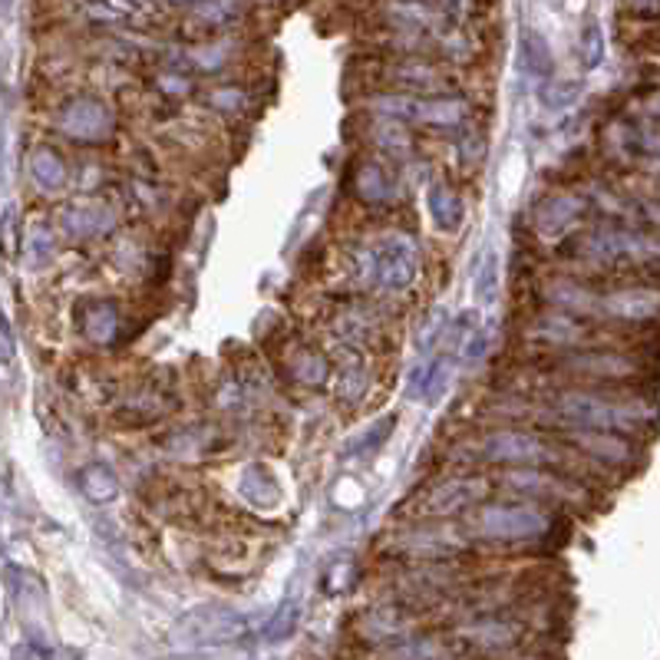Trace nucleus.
<instances>
[{
    "label": "nucleus",
    "instance_id": "obj_1",
    "mask_svg": "<svg viewBox=\"0 0 660 660\" xmlns=\"http://www.w3.org/2000/svg\"><path fill=\"white\" fill-rule=\"evenodd\" d=\"M244 618L231 608L221 605H202L189 615H182L172 628V645L182 651L196 648H212V645H228L244 635Z\"/></svg>",
    "mask_w": 660,
    "mask_h": 660
},
{
    "label": "nucleus",
    "instance_id": "obj_2",
    "mask_svg": "<svg viewBox=\"0 0 660 660\" xmlns=\"http://www.w3.org/2000/svg\"><path fill=\"white\" fill-rule=\"evenodd\" d=\"M420 271L417 244L404 234H390L377 241L367 254V277L387 291H407Z\"/></svg>",
    "mask_w": 660,
    "mask_h": 660
},
{
    "label": "nucleus",
    "instance_id": "obj_3",
    "mask_svg": "<svg viewBox=\"0 0 660 660\" xmlns=\"http://www.w3.org/2000/svg\"><path fill=\"white\" fill-rule=\"evenodd\" d=\"M555 413L565 423L585 427L588 433H611V430H625V427H638L635 413H628L618 404H608L601 397L591 394H565L555 400Z\"/></svg>",
    "mask_w": 660,
    "mask_h": 660
},
{
    "label": "nucleus",
    "instance_id": "obj_4",
    "mask_svg": "<svg viewBox=\"0 0 660 660\" xmlns=\"http://www.w3.org/2000/svg\"><path fill=\"white\" fill-rule=\"evenodd\" d=\"M545 528H548L545 512L532 505H485L479 512V532L489 538L518 542V538H535Z\"/></svg>",
    "mask_w": 660,
    "mask_h": 660
},
{
    "label": "nucleus",
    "instance_id": "obj_5",
    "mask_svg": "<svg viewBox=\"0 0 660 660\" xmlns=\"http://www.w3.org/2000/svg\"><path fill=\"white\" fill-rule=\"evenodd\" d=\"M377 109L397 123H430V126H455L465 119L462 99H413V96H380Z\"/></svg>",
    "mask_w": 660,
    "mask_h": 660
},
{
    "label": "nucleus",
    "instance_id": "obj_6",
    "mask_svg": "<svg viewBox=\"0 0 660 660\" xmlns=\"http://www.w3.org/2000/svg\"><path fill=\"white\" fill-rule=\"evenodd\" d=\"M60 129L73 139H83V143H99L113 133V113L99 103V99H73L60 109Z\"/></svg>",
    "mask_w": 660,
    "mask_h": 660
},
{
    "label": "nucleus",
    "instance_id": "obj_7",
    "mask_svg": "<svg viewBox=\"0 0 660 660\" xmlns=\"http://www.w3.org/2000/svg\"><path fill=\"white\" fill-rule=\"evenodd\" d=\"M485 459L492 462H509V465H545L555 462L558 455L542 440L528 433H495L485 440Z\"/></svg>",
    "mask_w": 660,
    "mask_h": 660
},
{
    "label": "nucleus",
    "instance_id": "obj_8",
    "mask_svg": "<svg viewBox=\"0 0 660 660\" xmlns=\"http://www.w3.org/2000/svg\"><path fill=\"white\" fill-rule=\"evenodd\" d=\"M485 492V482L482 479H452V482H442L430 492L427 499V512L430 515H452V512H462L465 505H472L475 499H482Z\"/></svg>",
    "mask_w": 660,
    "mask_h": 660
},
{
    "label": "nucleus",
    "instance_id": "obj_9",
    "mask_svg": "<svg viewBox=\"0 0 660 660\" xmlns=\"http://www.w3.org/2000/svg\"><path fill=\"white\" fill-rule=\"evenodd\" d=\"M578 216H582V199H575V196H555V199H548V202L538 209L535 228H538L545 238H558Z\"/></svg>",
    "mask_w": 660,
    "mask_h": 660
},
{
    "label": "nucleus",
    "instance_id": "obj_10",
    "mask_svg": "<svg viewBox=\"0 0 660 660\" xmlns=\"http://www.w3.org/2000/svg\"><path fill=\"white\" fill-rule=\"evenodd\" d=\"M238 489H241V495H244L251 505H258V509H271V505H277V499H281V489H277L271 469H264V465H248V469L241 472Z\"/></svg>",
    "mask_w": 660,
    "mask_h": 660
},
{
    "label": "nucleus",
    "instance_id": "obj_11",
    "mask_svg": "<svg viewBox=\"0 0 660 660\" xmlns=\"http://www.w3.org/2000/svg\"><path fill=\"white\" fill-rule=\"evenodd\" d=\"M63 228L76 238H93V234H103L106 228H113V212L103 206H73L63 216Z\"/></svg>",
    "mask_w": 660,
    "mask_h": 660
},
{
    "label": "nucleus",
    "instance_id": "obj_12",
    "mask_svg": "<svg viewBox=\"0 0 660 660\" xmlns=\"http://www.w3.org/2000/svg\"><path fill=\"white\" fill-rule=\"evenodd\" d=\"M449 374H452V360L449 357H437L430 367L417 370L413 380H410V397H427V400H437L446 384H449Z\"/></svg>",
    "mask_w": 660,
    "mask_h": 660
},
{
    "label": "nucleus",
    "instance_id": "obj_13",
    "mask_svg": "<svg viewBox=\"0 0 660 660\" xmlns=\"http://www.w3.org/2000/svg\"><path fill=\"white\" fill-rule=\"evenodd\" d=\"M80 485H83V495L96 505H106L119 495V479L106 465H86L80 475Z\"/></svg>",
    "mask_w": 660,
    "mask_h": 660
},
{
    "label": "nucleus",
    "instance_id": "obj_14",
    "mask_svg": "<svg viewBox=\"0 0 660 660\" xmlns=\"http://www.w3.org/2000/svg\"><path fill=\"white\" fill-rule=\"evenodd\" d=\"M472 641V648L479 651H505L518 641V628L505 625V621H492V625H479L465 635Z\"/></svg>",
    "mask_w": 660,
    "mask_h": 660
},
{
    "label": "nucleus",
    "instance_id": "obj_15",
    "mask_svg": "<svg viewBox=\"0 0 660 660\" xmlns=\"http://www.w3.org/2000/svg\"><path fill=\"white\" fill-rule=\"evenodd\" d=\"M605 311L618 314V317H651L658 311V297L654 294H641V291H621L601 301Z\"/></svg>",
    "mask_w": 660,
    "mask_h": 660
},
{
    "label": "nucleus",
    "instance_id": "obj_16",
    "mask_svg": "<svg viewBox=\"0 0 660 660\" xmlns=\"http://www.w3.org/2000/svg\"><path fill=\"white\" fill-rule=\"evenodd\" d=\"M538 341H548V344H572V341H582L585 327L578 321H572L568 314H545L535 331H532Z\"/></svg>",
    "mask_w": 660,
    "mask_h": 660
},
{
    "label": "nucleus",
    "instance_id": "obj_17",
    "mask_svg": "<svg viewBox=\"0 0 660 660\" xmlns=\"http://www.w3.org/2000/svg\"><path fill=\"white\" fill-rule=\"evenodd\" d=\"M83 331H86V337L96 341V344L113 341V334H116V307L106 304V301L90 304L86 314H83Z\"/></svg>",
    "mask_w": 660,
    "mask_h": 660
},
{
    "label": "nucleus",
    "instance_id": "obj_18",
    "mask_svg": "<svg viewBox=\"0 0 660 660\" xmlns=\"http://www.w3.org/2000/svg\"><path fill=\"white\" fill-rule=\"evenodd\" d=\"M575 370H585V374H601V377H628L635 367L628 357H618V354H582V357H572L568 360Z\"/></svg>",
    "mask_w": 660,
    "mask_h": 660
},
{
    "label": "nucleus",
    "instance_id": "obj_19",
    "mask_svg": "<svg viewBox=\"0 0 660 660\" xmlns=\"http://www.w3.org/2000/svg\"><path fill=\"white\" fill-rule=\"evenodd\" d=\"M430 216H433V221L440 224L442 231L459 228V221H462V202H459V196L449 186H433L430 189Z\"/></svg>",
    "mask_w": 660,
    "mask_h": 660
},
{
    "label": "nucleus",
    "instance_id": "obj_20",
    "mask_svg": "<svg viewBox=\"0 0 660 660\" xmlns=\"http://www.w3.org/2000/svg\"><path fill=\"white\" fill-rule=\"evenodd\" d=\"M30 172H33V179H36L43 189H60V186L66 182V166H63V159H60L53 149H46V146L33 153Z\"/></svg>",
    "mask_w": 660,
    "mask_h": 660
},
{
    "label": "nucleus",
    "instance_id": "obj_21",
    "mask_svg": "<svg viewBox=\"0 0 660 660\" xmlns=\"http://www.w3.org/2000/svg\"><path fill=\"white\" fill-rule=\"evenodd\" d=\"M499 287H502V264H499V254L495 251H485L482 261H479V271H475V297L482 304H492L499 297Z\"/></svg>",
    "mask_w": 660,
    "mask_h": 660
},
{
    "label": "nucleus",
    "instance_id": "obj_22",
    "mask_svg": "<svg viewBox=\"0 0 660 660\" xmlns=\"http://www.w3.org/2000/svg\"><path fill=\"white\" fill-rule=\"evenodd\" d=\"M522 66H525L532 76H552L555 60H552L548 43H545L538 33H525V36H522Z\"/></svg>",
    "mask_w": 660,
    "mask_h": 660
},
{
    "label": "nucleus",
    "instance_id": "obj_23",
    "mask_svg": "<svg viewBox=\"0 0 660 660\" xmlns=\"http://www.w3.org/2000/svg\"><path fill=\"white\" fill-rule=\"evenodd\" d=\"M578 446L585 449V452H591V455H601V459H608V462H625L628 455H631V446L625 440H618V437H611V433H582L578 437Z\"/></svg>",
    "mask_w": 660,
    "mask_h": 660
},
{
    "label": "nucleus",
    "instance_id": "obj_24",
    "mask_svg": "<svg viewBox=\"0 0 660 660\" xmlns=\"http://www.w3.org/2000/svg\"><path fill=\"white\" fill-rule=\"evenodd\" d=\"M357 192L367 199V202H387L390 196H394V182H390V176L380 169V166H364L360 172H357Z\"/></svg>",
    "mask_w": 660,
    "mask_h": 660
},
{
    "label": "nucleus",
    "instance_id": "obj_25",
    "mask_svg": "<svg viewBox=\"0 0 660 660\" xmlns=\"http://www.w3.org/2000/svg\"><path fill=\"white\" fill-rule=\"evenodd\" d=\"M297 618H301V605H297V598L281 601V605H277V611H274V618H271V621H268V628H264V641L277 645V641L291 638V635H294V628H297Z\"/></svg>",
    "mask_w": 660,
    "mask_h": 660
},
{
    "label": "nucleus",
    "instance_id": "obj_26",
    "mask_svg": "<svg viewBox=\"0 0 660 660\" xmlns=\"http://www.w3.org/2000/svg\"><path fill=\"white\" fill-rule=\"evenodd\" d=\"M374 139H377L380 149H387V153H394V156H410V149H413L410 129H407L404 123H397V119L380 123V126L374 129Z\"/></svg>",
    "mask_w": 660,
    "mask_h": 660
},
{
    "label": "nucleus",
    "instance_id": "obj_27",
    "mask_svg": "<svg viewBox=\"0 0 660 660\" xmlns=\"http://www.w3.org/2000/svg\"><path fill=\"white\" fill-rule=\"evenodd\" d=\"M294 377H297L301 384L317 387V384L327 380V360H324L321 354H314V350H304V354H297V360H294Z\"/></svg>",
    "mask_w": 660,
    "mask_h": 660
},
{
    "label": "nucleus",
    "instance_id": "obj_28",
    "mask_svg": "<svg viewBox=\"0 0 660 660\" xmlns=\"http://www.w3.org/2000/svg\"><path fill=\"white\" fill-rule=\"evenodd\" d=\"M582 96V80H552L545 90H542V103L545 106H568V103H575Z\"/></svg>",
    "mask_w": 660,
    "mask_h": 660
},
{
    "label": "nucleus",
    "instance_id": "obj_29",
    "mask_svg": "<svg viewBox=\"0 0 660 660\" xmlns=\"http://www.w3.org/2000/svg\"><path fill=\"white\" fill-rule=\"evenodd\" d=\"M50 251H53V234L43 224L30 228V234H27V254H30V261L43 264L50 258Z\"/></svg>",
    "mask_w": 660,
    "mask_h": 660
},
{
    "label": "nucleus",
    "instance_id": "obj_30",
    "mask_svg": "<svg viewBox=\"0 0 660 660\" xmlns=\"http://www.w3.org/2000/svg\"><path fill=\"white\" fill-rule=\"evenodd\" d=\"M585 36H588V43H582V46H588V50H582V60H585V70H591V66H598L601 56H605V40H601V30H598L595 23L585 27L582 40H585Z\"/></svg>",
    "mask_w": 660,
    "mask_h": 660
},
{
    "label": "nucleus",
    "instance_id": "obj_31",
    "mask_svg": "<svg viewBox=\"0 0 660 660\" xmlns=\"http://www.w3.org/2000/svg\"><path fill=\"white\" fill-rule=\"evenodd\" d=\"M390 433H394V417H384V420L377 423V430H370V433H367L364 440L354 442L357 449H350V452H354V455H360V452H374V449H377L380 442L387 440Z\"/></svg>",
    "mask_w": 660,
    "mask_h": 660
},
{
    "label": "nucleus",
    "instance_id": "obj_32",
    "mask_svg": "<svg viewBox=\"0 0 660 660\" xmlns=\"http://www.w3.org/2000/svg\"><path fill=\"white\" fill-rule=\"evenodd\" d=\"M485 347H489V331H472L469 334V344H465V360H482L485 357Z\"/></svg>",
    "mask_w": 660,
    "mask_h": 660
},
{
    "label": "nucleus",
    "instance_id": "obj_33",
    "mask_svg": "<svg viewBox=\"0 0 660 660\" xmlns=\"http://www.w3.org/2000/svg\"><path fill=\"white\" fill-rule=\"evenodd\" d=\"M13 354H17V341H13V331H10L7 317L0 314V357H3V360H13Z\"/></svg>",
    "mask_w": 660,
    "mask_h": 660
},
{
    "label": "nucleus",
    "instance_id": "obj_34",
    "mask_svg": "<svg viewBox=\"0 0 660 660\" xmlns=\"http://www.w3.org/2000/svg\"><path fill=\"white\" fill-rule=\"evenodd\" d=\"M442 324H446V314H442V311H433L430 327H423V334H420V347H430V344L437 341V334L442 331Z\"/></svg>",
    "mask_w": 660,
    "mask_h": 660
},
{
    "label": "nucleus",
    "instance_id": "obj_35",
    "mask_svg": "<svg viewBox=\"0 0 660 660\" xmlns=\"http://www.w3.org/2000/svg\"><path fill=\"white\" fill-rule=\"evenodd\" d=\"M10 241H13V209H7V212L0 216V244L7 248V254H13Z\"/></svg>",
    "mask_w": 660,
    "mask_h": 660
},
{
    "label": "nucleus",
    "instance_id": "obj_36",
    "mask_svg": "<svg viewBox=\"0 0 660 660\" xmlns=\"http://www.w3.org/2000/svg\"><path fill=\"white\" fill-rule=\"evenodd\" d=\"M13 660H43V658H40V651H33V648H17Z\"/></svg>",
    "mask_w": 660,
    "mask_h": 660
}]
</instances>
